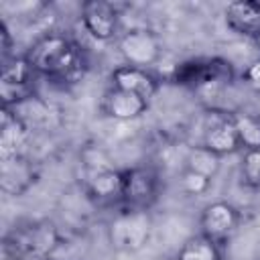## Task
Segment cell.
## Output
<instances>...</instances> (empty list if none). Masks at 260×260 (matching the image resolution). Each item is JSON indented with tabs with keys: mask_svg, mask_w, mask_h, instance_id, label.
<instances>
[{
	"mask_svg": "<svg viewBox=\"0 0 260 260\" xmlns=\"http://www.w3.org/2000/svg\"><path fill=\"white\" fill-rule=\"evenodd\" d=\"M53 260H55V258H53Z\"/></svg>",
	"mask_w": 260,
	"mask_h": 260,
	"instance_id": "25",
	"label": "cell"
},
{
	"mask_svg": "<svg viewBox=\"0 0 260 260\" xmlns=\"http://www.w3.org/2000/svg\"><path fill=\"white\" fill-rule=\"evenodd\" d=\"M81 24L95 41H112L120 28V14L112 2L89 0L81 6Z\"/></svg>",
	"mask_w": 260,
	"mask_h": 260,
	"instance_id": "10",
	"label": "cell"
},
{
	"mask_svg": "<svg viewBox=\"0 0 260 260\" xmlns=\"http://www.w3.org/2000/svg\"><path fill=\"white\" fill-rule=\"evenodd\" d=\"M225 24L230 30L242 37L254 39L260 30V2L256 0H236L225 6Z\"/></svg>",
	"mask_w": 260,
	"mask_h": 260,
	"instance_id": "16",
	"label": "cell"
},
{
	"mask_svg": "<svg viewBox=\"0 0 260 260\" xmlns=\"http://www.w3.org/2000/svg\"><path fill=\"white\" fill-rule=\"evenodd\" d=\"M110 81H112V87L132 91V93L144 98L146 102H150L160 87L158 79L148 69H140V67H132V65L116 67L110 73Z\"/></svg>",
	"mask_w": 260,
	"mask_h": 260,
	"instance_id": "13",
	"label": "cell"
},
{
	"mask_svg": "<svg viewBox=\"0 0 260 260\" xmlns=\"http://www.w3.org/2000/svg\"><path fill=\"white\" fill-rule=\"evenodd\" d=\"M85 193L98 203H114L122 197V171L102 169L85 173Z\"/></svg>",
	"mask_w": 260,
	"mask_h": 260,
	"instance_id": "15",
	"label": "cell"
},
{
	"mask_svg": "<svg viewBox=\"0 0 260 260\" xmlns=\"http://www.w3.org/2000/svg\"><path fill=\"white\" fill-rule=\"evenodd\" d=\"M240 179L250 189H260V148L244 150L240 158Z\"/></svg>",
	"mask_w": 260,
	"mask_h": 260,
	"instance_id": "20",
	"label": "cell"
},
{
	"mask_svg": "<svg viewBox=\"0 0 260 260\" xmlns=\"http://www.w3.org/2000/svg\"><path fill=\"white\" fill-rule=\"evenodd\" d=\"M37 73L26 61V57H10L2 63L0 75V98L2 108H16L30 98H35V81Z\"/></svg>",
	"mask_w": 260,
	"mask_h": 260,
	"instance_id": "5",
	"label": "cell"
},
{
	"mask_svg": "<svg viewBox=\"0 0 260 260\" xmlns=\"http://www.w3.org/2000/svg\"><path fill=\"white\" fill-rule=\"evenodd\" d=\"M252 41H254V45H256V49H258V51H260V30H258V32H256V37H254V39H252Z\"/></svg>",
	"mask_w": 260,
	"mask_h": 260,
	"instance_id": "23",
	"label": "cell"
},
{
	"mask_svg": "<svg viewBox=\"0 0 260 260\" xmlns=\"http://www.w3.org/2000/svg\"><path fill=\"white\" fill-rule=\"evenodd\" d=\"M242 79H244V83H246L252 91L260 93V57H258V59H254V61L244 69Z\"/></svg>",
	"mask_w": 260,
	"mask_h": 260,
	"instance_id": "22",
	"label": "cell"
},
{
	"mask_svg": "<svg viewBox=\"0 0 260 260\" xmlns=\"http://www.w3.org/2000/svg\"><path fill=\"white\" fill-rule=\"evenodd\" d=\"M148 110V102L132 91H126V89H118V87H112L104 93L102 98V112L112 118V120H118V122H130V120H136L140 116H144Z\"/></svg>",
	"mask_w": 260,
	"mask_h": 260,
	"instance_id": "12",
	"label": "cell"
},
{
	"mask_svg": "<svg viewBox=\"0 0 260 260\" xmlns=\"http://www.w3.org/2000/svg\"><path fill=\"white\" fill-rule=\"evenodd\" d=\"M219 167H221V156L215 154L213 150L205 148L203 144H195V146L189 148L187 158H185V169L213 179L217 175Z\"/></svg>",
	"mask_w": 260,
	"mask_h": 260,
	"instance_id": "18",
	"label": "cell"
},
{
	"mask_svg": "<svg viewBox=\"0 0 260 260\" xmlns=\"http://www.w3.org/2000/svg\"><path fill=\"white\" fill-rule=\"evenodd\" d=\"M160 191V177L152 167H130L122 171L120 203L130 209H150Z\"/></svg>",
	"mask_w": 260,
	"mask_h": 260,
	"instance_id": "6",
	"label": "cell"
},
{
	"mask_svg": "<svg viewBox=\"0 0 260 260\" xmlns=\"http://www.w3.org/2000/svg\"><path fill=\"white\" fill-rule=\"evenodd\" d=\"M177 258L179 260H221V250L215 240L203 234H195L181 244Z\"/></svg>",
	"mask_w": 260,
	"mask_h": 260,
	"instance_id": "17",
	"label": "cell"
},
{
	"mask_svg": "<svg viewBox=\"0 0 260 260\" xmlns=\"http://www.w3.org/2000/svg\"><path fill=\"white\" fill-rule=\"evenodd\" d=\"M59 246L61 234L51 219L18 221L2 240L6 260H53Z\"/></svg>",
	"mask_w": 260,
	"mask_h": 260,
	"instance_id": "2",
	"label": "cell"
},
{
	"mask_svg": "<svg viewBox=\"0 0 260 260\" xmlns=\"http://www.w3.org/2000/svg\"><path fill=\"white\" fill-rule=\"evenodd\" d=\"M39 181V169L26 154L0 158V189L10 197L24 195Z\"/></svg>",
	"mask_w": 260,
	"mask_h": 260,
	"instance_id": "9",
	"label": "cell"
},
{
	"mask_svg": "<svg viewBox=\"0 0 260 260\" xmlns=\"http://www.w3.org/2000/svg\"><path fill=\"white\" fill-rule=\"evenodd\" d=\"M234 124L244 150L260 148V114L258 112H234Z\"/></svg>",
	"mask_w": 260,
	"mask_h": 260,
	"instance_id": "19",
	"label": "cell"
},
{
	"mask_svg": "<svg viewBox=\"0 0 260 260\" xmlns=\"http://www.w3.org/2000/svg\"><path fill=\"white\" fill-rule=\"evenodd\" d=\"M201 144L205 148L213 150L219 156L234 154L242 148L232 112H221V110H211L209 112V118L203 126Z\"/></svg>",
	"mask_w": 260,
	"mask_h": 260,
	"instance_id": "8",
	"label": "cell"
},
{
	"mask_svg": "<svg viewBox=\"0 0 260 260\" xmlns=\"http://www.w3.org/2000/svg\"><path fill=\"white\" fill-rule=\"evenodd\" d=\"M181 187H183L185 193L199 197V195H203V193L209 191L211 179H209V177H203V175H199V173H193V171H189V169H185L183 175H181Z\"/></svg>",
	"mask_w": 260,
	"mask_h": 260,
	"instance_id": "21",
	"label": "cell"
},
{
	"mask_svg": "<svg viewBox=\"0 0 260 260\" xmlns=\"http://www.w3.org/2000/svg\"><path fill=\"white\" fill-rule=\"evenodd\" d=\"M118 51L124 59V65L148 69L162 55V43L158 35L146 26H136L126 30L118 39Z\"/></svg>",
	"mask_w": 260,
	"mask_h": 260,
	"instance_id": "7",
	"label": "cell"
},
{
	"mask_svg": "<svg viewBox=\"0 0 260 260\" xmlns=\"http://www.w3.org/2000/svg\"><path fill=\"white\" fill-rule=\"evenodd\" d=\"M24 57L39 77H47L63 85L77 83L87 73V57L83 49L59 32L39 37L26 49Z\"/></svg>",
	"mask_w": 260,
	"mask_h": 260,
	"instance_id": "1",
	"label": "cell"
},
{
	"mask_svg": "<svg viewBox=\"0 0 260 260\" xmlns=\"http://www.w3.org/2000/svg\"><path fill=\"white\" fill-rule=\"evenodd\" d=\"M30 136V126L12 110L2 108L0 114V158L24 154L22 146Z\"/></svg>",
	"mask_w": 260,
	"mask_h": 260,
	"instance_id": "14",
	"label": "cell"
},
{
	"mask_svg": "<svg viewBox=\"0 0 260 260\" xmlns=\"http://www.w3.org/2000/svg\"><path fill=\"white\" fill-rule=\"evenodd\" d=\"M152 236V215L148 209L124 207L108 223V242L116 252L136 254L146 248Z\"/></svg>",
	"mask_w": 260,
	"mask_h": 260,
	"instance_id": "3",
	"label": "cell"
},
{
	"mask_svg": "<svg viewBox=\"0 0 260 260\" xmlns=\"http://www.w3.org/2000/svg\"><path fill=\"white\" fill-rule=\"evenodd\" d=\"M232 63L221 57H201L189 59L177 65L173 81L191 89H217L232 81Z\"/></svg>",
	"mask_w": 260,
	"mask_h": 260,
	"instance_id": "4",
	"label": "cell"
},
{
	"mask_svg": "<svg viewBox=\"0 0 260 260\" xmlns=\"http://www.w3.org/2000/svg\"><path fill=\"white\" fill-rule=\"evenodd\" d=\"M240 225V211L228 201H211L201 209L199 228L201 234L219 242L230 238Z\"/></svg>",
	"mask_w": 260,
	"mask_h": 260,
	"instance_id": "11",
	"label": "cell"
},
{
	"mask_svg": "<svg viewBox=\"0 0 260 260\" xmlns=\"http://www.w3.org/2000/svg\"><path fill=\"white\" fill-rule=\"evenodd\" d=\"M169 260H179V258H177V256H175V258H169Z\"/></svg>",
	"mask_w": 260,
	"mask_h": 260,
	"instance_id": "24",
	"label": "cell"
}]
</instances>
